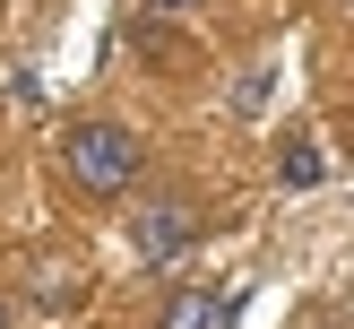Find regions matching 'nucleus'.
Listing matches in <instances>:
<instances>
[{
	"label": "nucleus",
	"mask_w": 354,
	"mask_h": 329,
	"mask_svg": "<svg viewBox=\"0 0 354 329\" xmlns=\"http://www.w3.org/2000/svg\"><path fill=\"white\" fill-rule=\"evenodd\" d=\"M61 156L78 173V190H130V173H138V139L121 121H78L61 139Z\"/></svg>",
	"instance_id": "obj_1"
},
{
	"label": "nucleus",
	"mask_w": 354,
	"mask_h": 329,
	"mask_svg": "<svg viewBox=\"0 0 354 329\" xmlns=\"http://www.w3.org/2000/svg\"><path fill=\"white\" fill-rule=\"evenodd\" d=\"M242 312V286H182L165 303V329H234Z\"/></svg>",
	"instance_id": "obj_2"
},
{
	"label": "nucleus",
	"mask_w": 354,
	"mask_h": 329,
	"mask_svg": "<svg viewBox=\"0 0 354 329\" xmlns=\"http://www.w3.org/2000/svg\"><path fill=\"white\" fill-rule=\"evenodd\" d=\"M199 234V225H190V208H147V217L130 225V242H138V260H173L182 251V242Z\"/></svg>",
	"instance_id": "obj_3"
},
{
	"label": "nucleus",
	"mask_w": 354,
	"mask_h": 329,
	"mask_svg": "<svg viewBox=\"0 0 354 329\" xmlns=\"http://www.w3.org/2000/svg\"><path fill=\"white\" fill-rule=\"evenodd\" d=\"M286 182H294V190L320 182V148H311V139H294V148H286Z\"/></svg>",
	"instance_id": "obj_4"
},
{
	"label": "nucleus",
	"mask_w": 354,
	"mask_h": 329,
	"mask_svg": "<svg viewBox=\"0 0 354 329\" xmlns=\"http://www.w3.org/2000/svg\"><path fill=\"white\" fill-rule=\"evenodd\" d=\"M147 9H199V0H147Z\"/></svg>",
	"instance_id": "obj_5"
},
{
	"label": "nucleus",
	"mask_w": 354,
	"mask_h": 329,
	"mask_svg": "<svg viewBox=\"0 0 354 329\" xmlns=\"http://www.w3.org/2000/svg\"><path fill=\"white\" fill-rule=\"evenodd\" d=\"M0 329H9V303H0Z\"/></svg>",
	"instance_id": "obj_6"
}]
</instances>
